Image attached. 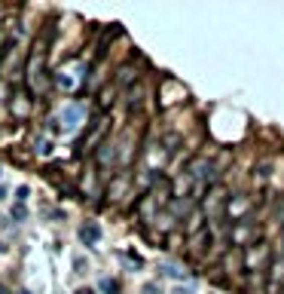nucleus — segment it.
<instances>
[{
  "instance_id": "obj_1",
  "label": "nucleus",
  "mask_w": 284,
  "mask_h": 294,
  "mask_svg": "<svg viewBox=\"0 0 284 294\" xmlns=\"http://www.w3.org/2000/svg\"><path fill=\"white\" fill-rule=\"evenodd\" d=\"M79 239H83L86 245H98V239H101V227L89 220V224H83V227H79Z\"/></svg>"
},
{
  "instance_id": "obj_2",
  "label": "nucleus",
  "mask_w": 284,
  "mask_h": 294,
  "mask_svg": "<svg viewBox=\"0 0 284 294\" xmlns=\"http://www.w3.org/2000/svg\"><path fill=\"white\" fill-rule=\"evenodd\" d=\"M79 117H83V107H79V104L64 110V120H67V126H76V120H79Z\"/></svg>"
},
{
  "instance_id": "obj_3",
  "label": "nucleus",
  "mask_w": 284,
  "mask_h": 294,
  "mask_svg": "<svg viewBox=\"0 0 284 294\" xmlns=\"http://www.w3.org/2000/svg\"><path fill=\"white\" fill-rule=\"evenodd\" d=\"M98 288H101L104 294H116V291H119V282H116V279H101Z\"/></svg>"
},
{
  "instance_id": "obj_4",
  "label": "nucleus",
  "mask_w": 284,
  "mask_h": 294,
  "mask_svg": "<svg viewBox=\"0 0 284 294\" xmlns=\"http://www.w3.org/2000/svg\"><path fill=\"white\" fill-rule=\"evenodd\" d=\"M110 157H113V144H101V154H98V163H101V166H107V163H110Z\"/></svg>"
},
{
  "instance_id": "obj_5",
  "label": "nucleus",
  "mask_w": 284,
  "mask_h": 294,
  "mask_svg": "<svg viewBox=\"0 0 284 294\" xmlns=\"http://www.w3.org/2000/svg\"><path fill=\"white\" fill-rule=\"evenodd\" d=\"M13 217H16V220H25V217H28V211H25L22 205H16V208H13Z\"/></svg>"
},
{
  "instance_id": "obj_6",
  "label": "nucleus",
  "mask_w": 284,
  "mask_h": 294,
  "mask_svg": "<svg viewBox=\"0 0 284 294\" xmlns=\"http://www.w3.org/2000/svg\"><path fill=\"white\" fill-rule=\"evenodd\" d=\"M73 267H76V273H86V261H83V257H73Z\"/></svg>"
},
{
  "instance_id": "obj_7",
  "label": "nucleus",
  "mask_w": 284,
  "mask_h": 294,
  "mask_svg": "<svg viewBox=\"0 0 284 294\" xmlns=\"http://www.w3.org/2000/svg\"><path fill=\"white\" fill-rule=\"evenodd\" d=\"M16 199L25 202V199H28V187H19V190H16Z\"/></svg>"
},
{
  "instance_id": "obj_8",
  "label": "nucleus",
  "mask_w": 284,
  "mask_h": 294,
  "mask_svg": "<svg viewBox=\"0 0 284 294\" xmlns=\"http://www.w3.org/2000/svg\"><path fill=\"white\" fill-rule=\"evenodd\" d=\"M73 294H95L92 288H79V291H73Z\"/></svg>"
},
{
  "instance_id": "obj_9",
  "label": "nucleus",
  "mask_w": 284,
  "mask_h": 294,
  "mask_svg": "<svg viewBox=\"0 0 284 294\" xmlns=\"http://www.w3.org/2000/svg\"><path fill=\"white\" fill-rule=\"evenodd\" d=\"M0 199H7V187H4V184H0Z\"/></svg>"
},
{
  "instance_id": "obj_10",
  "label": "nucleus",
  "mask_w": 284,
  "mask_h": 294,
  "mask_svg": "<svg viewBox=\"0 0 284 294\" xmlns=\"http://www.w3.org/2000/svg\"><path fill=\"white\" fill-rule=\"evenodd\" d=\"M19 294H31V291H19Z\"/></svg>"
},
{
  "instance_id": "obj_11",
  "label": "nucleus",
  "mask_w": 284,
  "mask_h": 294,
  "mask_svg": "<svg viewBox=\"0 0 284 294\" xmlns=\"http://www.w3.org/2000/svg\"><path fill=\"white\" fill-rule=\"evenodd\" d=\"M0 294H7V291H4V288H0Z\"/></svg>"
}]
</instances>
